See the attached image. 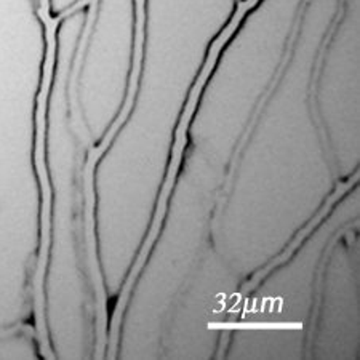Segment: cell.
Masks as SVG:
<instances>
[{
  "mask_svg": "<svg viewBox=\"0 0 360 360\" xmlns=\"http://www.w3.org/2000/svg\"><path fill=\"white\" fill-rule=\"evenodd\" d=\"M357 183H359V170L354 172L349 178L345 179V181H342V179H336L333 191L325 197L323 203L317 208L316 213L295 232V236L288 240L287 245L282 248V252H278L274 258L263 266V268H259L257 272H253V274L242 283L239 292L236 293L237 298H245V296H248L250 293L257 292V290L263 285L266 281H268V277L274 274L277 269H281L282 266H285L288 261L298 253V250L304 245V242L314 234L319 226H321L325 219L330 217V213L335 210V207L341 202L342 197L356 188Z\"/></svg>",
  "mask_w": 360,
  "mask_h": 360,
  "instance_id": "obj_3",
  "label": "cell"
},
{
  "mask_svg": "<svg viewBox=\"0 0 360 360\" xmlns=\"http://www.w3.org/2000/svg\"><path fill=\"white\" fill-rule=\"evenodd\" d=\"M258 2L259 0H242V2H239V7H237L236 13L232 15V18L229 20L228 25L224 26L223 31L218 34V37L213 40L210 49H208L205 63H203L200 68L199 75H197L193 89H191V91H189L188 100H186L183 112H181V115H179V122H178L176 130H175V141H173V148H172L170 164H168V167H167V175L164 178V183H162L158 205H155L154 214H153V218H150L146 239H144V242L141 243V248H139V252L136 253V258H135V261H133L129 274H127V278H129L130 282H136L139 276L143 274V271L148 264V259L150 257V252H153L155 243H158L162 228H164L168 205H170L173 189H175V184L178 179L179 167H181L186 146H188V131L191 127V120H193L195 109H197V106H199L200 96H202L203 90H205V85L208 80H210L214 68H217V65H218V60L223 53L224 46L231 42V39L234 37L237 29L240 27L243 18H245V16L250 13V10L257 7Z\"/></svg>",
  "mask_w": 360,
  "mask_h": 360,
  "instance_id": "obj_1",
  "label": "cell"
},
{
  "mask_svg": "<svg viewBox=\"0 0 360 360\" xmlns=\"http://www.w3.org/2000/svg\"><path fill=\"white\" fill-rule=\"evenodd\" d=\"M359 228V221L354 219L352 223L342 224L341 228L335 232V234L327 240V245L323 247L321 258L317 261V268L314 272V282H312V306L309 314V323H307V333L304 336L303 342V357L312 359L314 357V345L319 333V322L322 317L323 309V300H325V285H327V272L330 259L333 257V250L342 237L354 234Z\"/></svg>",
  "mask_w": 360,
  "mask_h": 360,
  "instance_id": "obj_4",
  "label": "cell"
},
{
  "mask_svg": "<svg viewBox=\"0 0 360 360\" xmlns=\"http://www.w3.org/2000/svg\"><path fill=\"white\" fill-rule=\"evenodd\" d=\"M208 328L210 330H218V332H240V330H257V332H264V330H269V332H277V330H282V332H288V330H303V323L301 322H290V321H231V319H224V321H217L208 323Z\"/></svg>",
  "mask_w": 360,
  "mask_h": 360,
  "instance_id": "obj_5",
  "label": "cell"
},
{
  "mask_svg": "<svg viewBox=\"0 0 360 360\" xmlns=\"http://www.w3.org/2000/svg\"><path fill=\"white\" fill-rule=\"evenodd\" d=\"M75 13L74 7L66 8L58 16L50 13V4H39L37 15L42 21L45 31V56L42 68V80H40L37 101H36V135H34V167L39 178L40 199L44 203L53 200L51 194V184L49 176V167H46V109H49V96L53 82L55 60H56V32L60 22L68 16Z\"/></svg>",
  "mask_w": 360,
  "mask_h": 360,
  "instance_id": "obj_2",
  "label": "cell"
}]
</instances>
